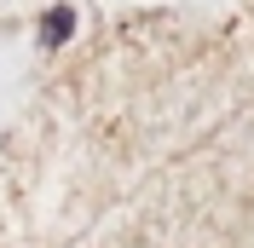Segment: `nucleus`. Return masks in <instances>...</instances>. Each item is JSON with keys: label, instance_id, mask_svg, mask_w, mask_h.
Instances as JSON below:
<instances>
[{"label": "nucleus", "instance_id": "1", "mask_svg": "<svg viewBox=\"0 0 254 248\" xmlns=\"http://www.w3.org/2000/svg\"><path fill=\"white\" fill-rule=\"evenodd\" d=\"M69 29H75V12H69V6H58V12H47V17H41V41H47V47L69 41Z\"/></svg>", "mask_w": 254, "mask_h": 248}]
</instances>
